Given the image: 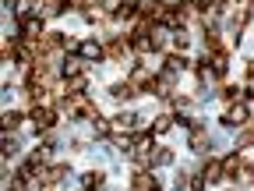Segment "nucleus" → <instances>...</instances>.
<instances>
[{"mask_svg": "<svg viewBox=\"0 0 254 191\" xmlns=\"http://www.w3.org/2000/svg\"><path fill=\"white\" fill-rule=\"evenodd\" d=\"M110 96L124 103V99H134V96H138V89H134L131 82H120V85H113V89H110Z\"/></svg>", "mask_w": 254, "mask_h": 191, "instance_id": "10", "label": "nucleus"}, {"mask_svg": "<svg viewBox=\"0 0 254 191\" xmlns=\"http://www.w3.org/2000/svg\"><path fill=\"white\" fill-rule=\"evenodd\" d=\"M81 188L85 191H99L103 188V174H95V170L92 174H81Z\"/></svg>", "mask_w": 254, "mask_h": 191, "instance_id": "12", "label": "nucleus"}, {"mask_svg": "<svg viewBox=\"0 0 254 191\" xmlns=\"http://www.w3.org/2000/svg\"><path fill=\"white\" fill-rule=\"evenodd\" d=\"M237 99H240V89H237V85H226V89H222V103H230V106H233Z\"/></svg>", "mask_w": 254, "mask_h": 191, "instance_id": "18", "label": "nucleus"}, {"mask_svg": "<svg viewBox=\"0 0 254 191\" xmlns=\"http://www.w3.org/2000/svg\"><path fill=\"white\" fill-rule=\"evenodd\" d=\"M60 75L64 78H78V75H85V68H81V57H67L60 64Z\"/></svg>", "mask_w": 254, "mask_h": 191, "instance_id": "9", "label": "nucleus"}, {"mask_svg": "<svg viewBox=\"0 0 254 191\" xmlns=\"http://www.w3.org/2000/svg\"><path fill=\"white\" fill-rule=\"evenodd\" d=\"M131 191H159V184H155V177L152 174H134V181H131Z\"/></svg>", "mask_w": 254, "mask_h": 191, "instance_id": "8", "label": "nucleus"}, {"mask_svg": "<svg viewBox=\"0 0 254 191\" xmlns=\"http://www.w3.org/2000/svg\"><path fill=\"white\" fill-rule=\"evenodd\" d=\"M226 68H230V57L226 53H222V50H215L212 57H208V71L219 78V75H226Z\"/></svg>", "mask_w": 254, "mask_h": 191, "instance_id": "6", "label": "nucleus"}, {"mask_svg": "<svg viewBox=\"0 0 254 191\" xmlns=\"http://www.w3.org/2000/svg\"><path fill=\"white\" fill-rule=\"evenodd\" d=\"M113 145H117V149H124V152H131V149H134V138H127V135H113Z\"/></svg>", "mask_w": 254, "mask_h": 191, "instance_id": "19", "label": "nucleus"}, {"mask_svg": "<svg viewBox=\"0 0 254 191\" xmlns=\"http://www.w3.org/2000/svg\"><path fill=\"white\" fill-rule=\"evenodd\" d=\"M18 39L39 43L43 39V18L39 14H18Z\"/></svg>", "mask_w": 254, "mask_h": 191, "instance_id": "1", "label": "nucleus"}, {"mask_svg": "<svg viewBox=\"0 0 254 191\" xmlns=\"http://www.w3.org/2000/svg\"><path fill=\"white\" fill-rule=\"evenodd\" d=\"M187 68V60L180 57V53H173V57H166L163 60V68H159V75H166V78H173V75H180Z\"/></svg>", "mask_w": 254, "mask_h": 191, "instance_id": "5", "label": "nucleus"}, {"mask_svg": "<svg viewBox=\"0 0 254 191\" xmlns=\"http://www.w3.org/2000/svg\"><path fill=\"white\" fill-rule=\"evenodd\" d=\"M21 124V113H4V131H14Z\"/></svg>", "mask_w": 254, "mask_h": 191, "instance_id": "20", "label": "nucleus"}, {"mask_svg": "<svg viewBox=\"0 0 254 191\" xmlns=\"http://www.w3.org/2000/svg\"><path fill=\"white\" fill-rule=\"evenodd\" d=\"M78 57L88 60V64H99V60L106 57V46H103V43H95V39H85L81 50H78Z\"/></svg>", "mask_w": 254, "mask_h": 191, "instance_id": "3", "label": "nucleus"}, {"mask_svg": "<svg viewBox=\"0 0 254 191\" xmlns=\"http://www.w3.org/2000/svg\"><path fill=\"white\" fill-rule=\"evenodd\" d=\"M173 163V152L170 149H155L152 152V167H170Z\"/></svg>", "mask_w": 254, "mask_h": 191, "instance_id": "15", "label": "nucleus"}, {"mask_svg": "<svg viewBox=\"0 0 254 191\" xmlns=\"http://www.w3.org/2000/svg\"><path fill=\"white\" fill-rule=\"evenodd\" d=\"M113 127L117 131H134V127H141V120L134 113H120V117H113Z\"/></svg>", "mask_w": 254, "mask_h": 191, "instance_id": "11", "label": "nucleus"}, {"mask_svg": "<svg viewBox=\"0 0 254 191\" xmlns=\"http://www.w3.org/2000/svg\"><path fill=\"white\" fill-rule=\"evenodd\" d=\"M190 7H205V4H212V0H187Z\"/></svg>", "mask_w": 254, "mask_h": 191, "instance_id": "22", "label": "nucleus"}, {"mask_svg": "<svg viewBox=\"0 0 254 191\" xmlns=\"http://www.w3.org/2000/svg\"><path fill=\"white\" fill-rule=\"evenodd\" d=\"M85 85H88V78H85V75H78V78H67V96H78Z\"/></svg>", "mask_w": 254, "mask_h": 191, "instance_id": "17", "label": "nucleus"}, {"mask_svg": "<svg viewBox=\"0 0 254 191\" xmlns=\"http://www.w3.org/2000/svg\"><path fill=\"white\" fill-rule=\"evenodd\" d=\"M247 117H251V106H247V103H233L222 120H226L230 127H240V124H247Z\"/></svg>", "mask_w": 254, "mask_h": 191, "instance_id": "4", "label": "nucleus"}, {"mask_svg": "<svg viewBox=\"0 0 254 191\" xmlns=\"http://www.w3.org/2000/svg\"><path fill=\"white\" fill-rule=\"evenodd\" d=\"M170 43H173V50H177V53H184L190 39H187V32H184V28H177V32H173V36H170Z\"/></svg>", "mask_w": 254, "mask_h": 191, "instance_id": "16", "label": "nucleus"}, {"mask_svg": "<svg viewBox=\"0 0 254 191\" xmlns=\"http://www.w3.org/2000/svg\"><path fill=\"white\" fill-rule=\"evenodd\" d=\"M14 152H18V142L7 138V142H4V156H14Z\"/></svg>", "mask_w": 254, "mask_h": 191, "instance_id": "21", "label": "nucleus"}, {"mask_svg": "<svg viewBox=\"0 0 254 191\" xmlns=\"http://www.w3.org/2000/svg\"><path fill=\"white\" fill-rule=\"evenodd\" d=\"M201 181H205V184L222 181V159H208V163H205V170H201Z\"/></svg>", "mask_w": 254, "mask_h": 191, "instance_id": "7", "label": "nucleus"}, {"mask_svg": "<svg viewBox=\"0 0 254 191\" xmlns=\"http://www.w3.org/2000/svg\"><path fill=\"white\" fill-rule=\"evenodd\" d=\"M53 120H57V110L53 106H32L28 110V124L36 127V131H50Z\"/></svg>", "mask_w": 254, "mask_h": 191, "instance_id": "2", "label": "nucleus"}, {"mask_svg": "<svg viewBox=\"0 0 254 191\" xmlns=\"http://www.w3.org/2000/svg\"><path fill=\"white\" fill-rule=\"evenodd\" d=\"M190 149H208V135L201 131V127L194 124V127H190Z\"/></svg>", "mask_w": 254, "mask_h": 191, "instance_id": "14", "label": "nucleus"}, {"mask_svg": "<svg viewBox=\"0 0 254 191\" xmlns=\"http://www.w3.org/2000/svg\"><path fill=\"white\" fill-rule=\"evenodd\" d=\"M173 127V113H163V117H155V124H152V135H166Z\"/></svg>", "mask_w": 254, "mask_h": 191, "instance_id": "13", "label": "nucleus"}]
</instances>
